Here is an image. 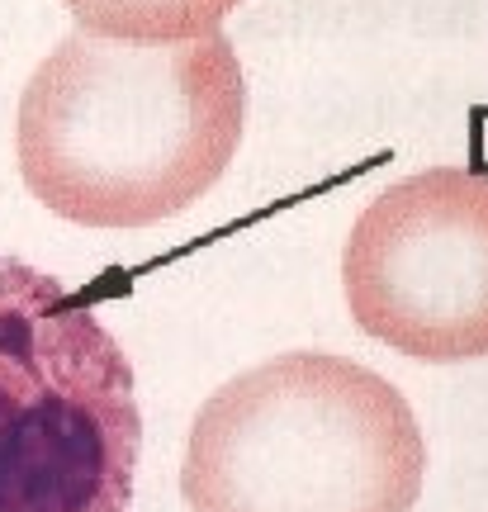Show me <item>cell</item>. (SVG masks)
I'll return each mask as SVG.
<instances>
[{"mask_svg":"<svg viewBox=\"0 0 488 512\" xmlns=\"http://www.w3.org/2000/svg\"><path fill=\"white\" fill-rule=\"evenodd\" d=\"M427 441L375 370L290 351L199 408L185 441L190 512H413Z\"/></svg>","mask_w":488,"mask_h":512,"instance_id":"obj_2","label":"cell"},{"mask_svg":"<svg viewBox=\"0 0 488 512\" xmlns=\"http://www.w3.org/2000/svg\"><path fill=\"white\" fill-rule=\"evenodd\" d=\"M346 309L417 361L488 356V176L432 166L389 185L351 223Z\"/></svg>","mask_w":488,"mask_h":512,"instance_id":"obj_4","label":"cell"},{"mask_svg":"<svg viewBox=\"0 0 488 512\" xmlns=\"http://www.w3.org/2000/svg\"><path fill=\"white\" fill-rule=\"evenodd\" d=\"M86 34L181 43L214 34L242 0H62Z\"/></svg>","mask_w":488,"mask_h":512,"instance_id":"obj_5","label":"cell"},{"mask_svg":"<svg viewBox=\"0 0 488 512\" xmlns=\"http://www.w3.org/2000/svg\"><path fill=\"white\" fill-rule=\"evenodd\" d=\"M133 366L57 275L0 256V512H128Z\"/></svg>","mask_w":488,"mask_h":512,"instance_id":"obj_3","label":"cell"},{"mask_svg":"<svg viewBox=\"0 0 488 512\" xmlns=\"http://www.w3.org/2000/svg\"><path fill=\"white\" fill-rule=\"evenodd\" d=\"M242 119V62L218 29L181 43L76 29L19 95V176L57 219L147 228L214 190Z\"/></svg>","mask_w":488,"mask_h":512,"instance_id":"obj_1","label":"cell"}]
</instances>
